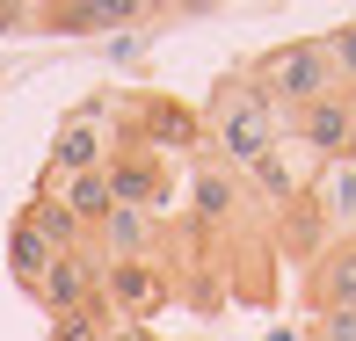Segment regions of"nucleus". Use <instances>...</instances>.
Instances as JSON below:
<instances>
[{
    "instance_id": "obj_7",
    "label": "nucleus",
    "mask_w": 356,
    "mask_h": 341,
    "mask_svg": "<svg viewBox=\"0 0 356 341\" xmlns=\"http://www.w3.org/2000/svg\"><path fill=\"white\" fill-rule=\"evenodd\" d=\"M305 305L313 313H356V233L320 247V262L305 269Z\"/></svg>"
},
{
    "instance_id": "obj_9",
    "label": "nucleus",
    "mask_w": 356,
    "mask_h": 341,
    "mask_svg": "<svg viewBox=\"0 0 356 341\" xmlns=\"http://www.w3.org/2000/svg\"><path fill=\"white\" fill-rule=\"evenodd\" d=\"M109 167V138H102V124L95 117H73V124H58V138H51V182H73V174H102Z\"/></svg>"
},
{
    "instance_id": "obj_3",
    "label": "nucleus",
    "mask_w": 356,
    "mask_h": 341,
    "mask_svg": "<svg viewBox=\"0 0 356 341\" xmlns=\"http://www.w3.org/2000/svg\"><path fill=\"white\" fill-rule=\"evenodd\" d=\"M175 305V276L160 254H138V262H109L102 269V313L124 319V327H153Z\"/></svg>"
},
{
    "instance_id": "obj_14",
    "label": "nucleus",
    "mask_w": 356,
    "mask_h": 341,
    "mask_svg": "<svg viewBox=\"0 0 356 341\" xmlns=\"http://www.w3.org/2000/svg\"><path fill=\"white\" fill-rule=\"evenodd\" d=\"M95 247H102L109 262H138V254H153V218H145V210H109Z\"/></svg>"
},
{
    "instance_id": "obj_1",
    "label": "nucleus",
    "mask_w": 356,
    "mask_h": 341,
    "mask_svg": "<svg viewBox=\"0 0 356 341\" xmlns=\"http://www.w3.org/2000/svg\"><path fill=\"white\" fill-rule=\"evenodd\" d=\"M197 117H204V138H218V153L233 160L240 174H248L269 145H277V109H269V94L254 88L248 73H225L218 88L204 94Z\"/></svg>"
},
{
    "instance_id": "obj_10",
    "label": "nucleus",
    "mask_w": 356,
    "mask_h": 341,
    "mask_svg": "<svg viewBox=\"0 0 356 341\" xmlns=\"http://www.w3.org/2000/svg\"><path fill=\"white\" fill-rule=\"evenodd\" d=\"M189 203H197V233H233L248 197H240V174H233V167H197Z\"/></svg>"
},
{
    "instance_id": "obj_4",
    "label": "nucleus",
    "mask_w": 356,
    "mask_h": 341,
    "mask_svg": "<svg viewBox=\"0 0 356 341\" xmlns=\"http://www.w3.org/2000/svg\"><path fill=\"white\" fill-rule=\"evenodd\" d=\"M117 138L124 145H145V153H189V145H204V117L182 109L175 94H131Z\"/></svg>"
},
{
    "instance_id": "obj_15",
    "label": "nucleus",
    "mask_w": 356,
    "mask_h": 341,
    "mask_svg": "<svg viewBox=\"0 0 356 341\" xmlns=\"http://www.w3.org/2000/svg\"><path fill=\"white\" fill-rule=\"evenodd\" d=\"M22 218L37 225V233L51 240L58 254H80V247H88V233H80V225H73V210L58 203V197H44V189H37V197H29V203H22Z\"/></svg>"
},
{
    "instance_id": "obj_21",
    "label": "nucleus",
    "mask_w": 356,
    "mask_h": 341,
    "mask_svg": "<svg viewBox=\"0 0 356 341\" xmlns=\"http://www.w3.org/2000/svg\"><path fill=\"white\" fill-rule=\"evenodd\" d=\"M102 341H160V334H153V327H124V319H117V327H109Z\"/></svg>"
},
{
    "instance_id": "obj_13",
    "label": "nucleus",
    "mask_w": 356,
    "mask_h": 341,
    "mask_svg": "<svg viewBox=\"0 0 356 341\" xmlns=\"http://www.w3.org/2000/svg\"><path fill=\"white\" fill-rule=\"evenodd\" d=\"M131 22V8H109V0H88V8H37V29H51V37H95V29H124Z\"/></svg>"
},
{
    "instance_id": "obj_22",
    "label": "nucleus",
    "mask_w": 356,
    "mask_h": 341,
    "mask_svg": "<svg viewBox=\"0 0 356 341\" xmlns=\"http://www.w3.org/2000/svg\"><path fill=\"white\" fill-rule=\"evenodd\" d=\"M349 160H356V145H349Z\"/></svg>"
},
{
    "instance_id": "obj_20",
    "label": "nucleus",
    "mask_w": 356,
    "mask_h": 341,
    "mask_svg": "<svg viewBox=\"0 0 356 341\" xmlns=\"http://www.w3.org/2000/svg\"><path fill=\"white\" fill-rule=\"evenodd\" d=\"M0 29H37V8H15V0H0Z\"/></svg>"
},
{
    "instance_id": "obj_8",
    "label": "nucleus",
    "mask_w": 356,
    "mask_h": 341,
    "mask_svg": "<svg viewBox=\"0 0 356 341\" xmlns=\"http://www.w3.org/2000/svg\"><path fill=\"white\" fill-rule=\"evenodd\" d=\"M277 247H284L298 269L320 262V247H327V210H320L313 189H298L291 203H277Z\"/></svg>"
},
{
    "instance_id": "obj_12",
    "label": "nucleus",
    "mask_w": 356,
    "mask_h": 341,
    "mask_svg": "<svg viewBox=\"0 0 356 341\" xmlns=\"http://www.w3.org/2000/svg\"><path fill=\"white\" fill-rule=\"evenodd\" d=\"M44 197L66 203V210H73V225H80L88 240L102 233V218L117 210V203H109V174H73V182H51V174H44Z\"/></svg>"
},
{
    "instance_id": "obj_5",
    "label": "nucleus",
    "mask_w": 356,
    "mask_h": 341,
    "mask_svg": "<svg viewBox=\"0 0 356 341\" xmlns=\"http://www.w3.org/2000/svg\"><path fill=\"white\" fill-rule=\"evenodd\" d=\"M277 131H291L313 160H349V145H356V94L334 88V94H320V102L277 117Z\"/></svg>"
},
{
    "instance_id": "obj_6",
    "label": "nucleus",
    "mask_w": 356,
    "mask_h": 341,
    "mask_svg": "<svg viewBox=\"0 0 356 341\" xmlns=\"http://www.w3.org/2000/svg\"><path fill=\"white\" fill-rule=\"evenodd\" d=\"M109 203L117 210H145V218H153L160 203H168V160L160 153H145V145H109Z\"/></svg>"
},
{
    "instance_id": "obj_16",
    "label": "nucleus",
    "mask_w": 356,
    "mask_h": 341,
    "mask_svg": "<svg viewBox=\"0 0 356 341\" xmlns=\"http://www.w3.org/2000/svg\"><path fill=\"white\" fill-rule=\"evenodd\" d=\"M320 51H327V66H334V80H342V94H356V22L320 29Z\"/></svg>"
},
{
    "instance_id": "obj_19",
    "label": "nucleus",
    "mask_w": 356,
    "mask_h": 341,
    "mask_svg": "<svg viewBox=\"0 0 356 341\" xmlns=\"http://www.w3.org/2000/svg\"><path fill=\"white\" fill-rule=\"evenodd\" d=\"M305 341H356V313H313V334Z\"/></svg>"
},
{
    "instance_id": "obj_11",
    "label": "nucleus",
    "mask_w": 356,
    "mask_h": 341,
    "mask_svg": "<svg viewBox=\"0 0 356 341\" xmlns=\"http://www.w3.org/2000/svg\"><path fill=\"white\" fill-rule=\"evenodd\" d=\"M51 262H58V247H51V240H44L29 218H22V210H15V218H8V269H15V283L37 298V283L51 276Z\"/></svg>"
},
{
    "instance_id": "obj_2",
    "label": "nucleus",
    "mask_w": 356,
    "mask_h": 341,
    "mask_svg": "<svg viewBox=\"0 0 356 341\" xmlns=\"http://www.w3.org/2000/svg\"><path fill=\"white\" fill-rule=\"evenodd\" d=\"M248 80L269 94L277 117H291V109H305V102H320V94L342 88L334 66H327V51H320V37H291V44H277V51H262L248 66Z\"/></svg>"
},
{
    "instance_id": "obj_17",
    "label": "nucleus",
    "mask_w": 356,
    "mask_h": 341,
    "mask_svg": "<svg viewBox=\"0 0 356 341\" xmlns=\"http://www.w3.org/2000/svg\"><path fill=\"white\" fill-rule=\"evenodd\" d=\"M248 174H254V182H262V197H269V203H291V197H298V189H305V182H298V174H291V167H284V160H277V145H269V153H262V160H254V167H248Z\"/></svg>"
},
{
    "instance_id": "obj_18",
    "label": "nucleus",
    "mask_w": 356,
    "mask_h": 341,
    "mask_svg": "<svg viewBox=\"0 0 356 341\" xmlns=\"http://www.w3.org/2000/svg\"><path fill=\"white\" fill-rule=\"evenodd\" d=\"M109 327H117V319H109L102 305H88V313H66V319H51V334H44V341H102Z\"/></svg>"
}]
</instances>
